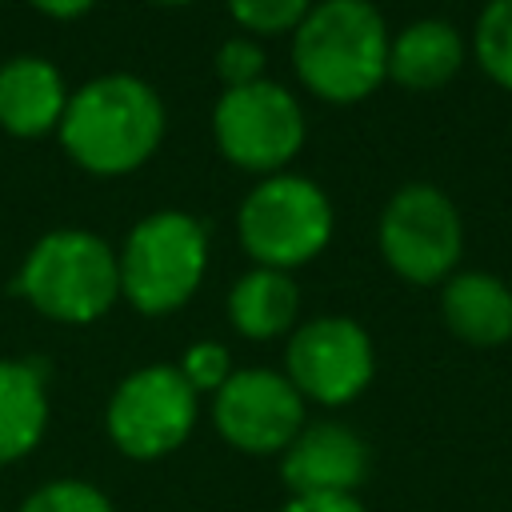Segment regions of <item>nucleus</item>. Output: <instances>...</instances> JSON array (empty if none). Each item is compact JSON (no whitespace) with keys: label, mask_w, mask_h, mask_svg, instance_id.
Listing matches in <instances>:
<instances>
[{"label":"nucleus","mask_w":512,"mask_h":512,"mask_svg":"<svg viewBox=\"0 0 512 512\" xmlns=\"http://www.w3.org/2000/svg\"><path fill=\"white\" fill-rule=\"evenodd\" d=\"M164 132L168 112L160 92L144 76L104 72L68 96L56 140L80 172L112 180L144 168L164 144Z\"/></svg>","instance_id":"obj_1"},{"label":"nucleus","mask_w":512,"mask_h":512,"mask_svg":"<svg viewBox=\"0 0 512 512\" xmlns=\"http://www.w3.org/2000/svg\"><path fill=\"white\" fill-rule=\"evenodd\" d=\"M388 44L372 0H316L292 32V68L316 100L360 104L388 80Z\"/></svg>","instance_id":"obj_2"},{"label":"nucleus","mask_w":512,"mask_h":512,"mask_svg":"<svg viewBox=\"0 0 512 512\" xmlns=\"http://www.w3.org/2000/svg\"><path fill=\"white\" fill-rule=\"evenodd\" d=\"M12 292L56 324H96L120 300L116 248L88 228L44 232L20 260Z\"/></svg>","instance_id":"obj_3"},{"label":"nucleus","mask_w":512,"mask_h":512,"mask_svg":"<svg viewBox=\"0 0 512 512\" xmlns=\"http://www.w3.org/2000/svg\"><path fill=\"white\" fill-rule=\"evenodd\" d=\"M120 300L140 316L184 308L208 272V224L184 208H156L132 224L120 252Z\"/></svg>","instance_id":"obj_4"},{"label":"nucleus","mask_w":512,"mask_h":512,"mask_svg":"<svg viewBox=\"0 0 512 512\" xmlns=\"http://www.w3.org/2000/svg\"><path fill=\"white\" fill-rule=\"evenodd\" d=\"M336 228L328 192L300 172L260 176L236 208V236L256 268L292 272L316 260Z\"/></svg>","instance_id":"obj_5"},{"label":"nucleus","mask_w":512,"mask_h":512,"mask_svg":"<svg viewBox=\"0 0 512 512\" xmlns=\"http://www.w3.org/2000/svg\"><path fill=\"white\" fill-rule=\"evenodd\" d=\"M304 136V108L280 80L264 76L244 88H224L212 104V144L240 172H288V164L304 148Z\"/></svg>","instance_id":"obj_6"},{"label":"nucleus","mask_w":512,"mask_h":512,"mask_svg":"<svg viewBox=\"0 0 512 512\" xmlns=\"http://www.w3.org/2000/svg\"><path fill=\"white\" fill-rule=\"evenodd\" d=\"M384 264L408 284H444L464 256V220L452 196L428 180L400 184L376 224Z\"/></svg>","instance_id":"obj_7"},{"label":"nucleus","mask_w":512,"mask_h":512,"mask_svg":"<svg viewBox=\"0 0 512 512\" xmlns=\"http://www.w3.org/2000/svg\"><path fill=\"white\" fill-rule=\"evenodd\" d=\"M200 416L196 388L176 364H144L128 372L104 408V432L128 460H160L176 452Z\"/></svg>","instance_id":"obj_8"},{"label":"nucleus","mask_w":512,"mask_h":512,"mask_svg":"<svg viewBox=\"0 0 512 512\" xmlns=\"http://www.w3.org/2000/svg\"><path fill=\"white\" fill-rule=\"evenodd\" d=\"M284 376L304 396V404L344 408L376 376V348L360 320L352 316H312L288 332Z\"/></svg>","instance_id":"obj_9"},{"label":"nucleus","mask_w":512,"mask_h":512,"mask_svg":"<svg viewBox=\"0 0 512 512\" xmlns=\"http://www.w3.org/2000/svg\"><path fill=\"white\" fill-rule=\"evenodd\" d=\"M304 424V396L276 368H236L212 392V428L236 452L280 456Z\"/></svg>","instance_id":"obj_10"},{"label":"nucleus","mask_w":512,"mask_h":512,"mask_svg":"<svg viewBox=\"0 0 512 512\" xmlns=\"http://www.w3.org/2000/svg\"><path fill=\"white\" fill-rule=\"evenodd\" d=\"M372 452L364 436L340 420H312L280 452V480L292 496H356L368 480Z\"/></svg>","instance_id":"obj_11"},{"label":"nucleus","mask_w":512,"mask_h":512,"mask_svg":"<svg viewBox=\"0 0 512 512\" xmlns=\"http://www.w3.org/2000/svg\"><path fill=\"white\" fill-rule=\"evenodd\" d=\"M64 72L48 56H8L0 64V128L16 140H40L60 128L68 108Z\"/></svg>","instance_id":"obj_12"},{"label":"nucleus","mask_w":512,"mask_h":512,"mask_svg":"<svg viewBox=\"0 0 512 512\" xmlns=\"http://www.w3.org/2000/svg\"><path fill=\"white\" fill-rule=\"evenodd\" d=\"M444 328L472 348H500L512 340V288L480 268H456L440 284Z\"/></svg>","instance_id":"obj_13"},{"label":"nucleus","mask_w":512,"mask_h":512,"mask_svg":"<svg viewBox=\"0 0 512 512\" xmlns=\"http://www.w3.org/2000/svg\"><path fill=\"white\" fill-rule=\"evenodd\" d=\"M464 64V36L452 20L424 16L404 24L388 44V80L412 92L444 88Z\"/></svg>","instance_id":"obj_14"},{"label":"nucleus","mask_w":512,"mask_h":512,"mask_svg":"<svg viewBox=\"0 0 512 512\" xmlns=\"http://www.w3.org/2000/svg\"><path fill=\"white\" fill-rule=\"evenodd\" d=\"M300 316V288L292 272L276 268H248L228 288V320L244 340H276L296 328Z\"/></svg>","instance_id":"obj_15"},{"label":"nucleus","mask_w":512,"mask_h":512,"mask_svg":"<svg viewBox=\"0 0 512 512\" xmlns=\"http://www.w3.org/2000/svg\"><path fill=\"white\" fill-rule=\"evenodd\" d=\"M48 428V388L32 360H0V464L24 460Z\"/></svg>","instance_id":"obj_16"},{"label":"nucleus","mask_w":512,"mask_h":512,"mask_svg":"<svg viewBox=\"0 0 512 512\" xmlns=\"http://www.w3.org/2000/svg\"><path fill=\"white\" fill-rule=\"evenodd\" d=\"M472 56L480 72L512 92V0H488L472 28Z\"/></svg>","instance_id":"obj_17"},{"label":"nucleus","mask_w":512,"mask_h":512,"mask_svg":"<svg viewBox=\"0 0 512 512\" xmlns=\"http://www.w3.org/2000/svg\"><path fill=\"white\" fill-rule=\"evenodd\" d=\"M228 4V16L252 36H284V32H296V24L308 16V8L316 0H224Z\"/></svg>","instance_id":"obj_18"},{"label":"nucleus","mask_w":512,"mask_h":512,"mask_svg":"<svg viewBox=\"0 0 512 512\" xmlns=\"http://www.w3.org/2000/svg\"><path fill=\"white\" fill-rule=\"evenodd\" d=\"M16 512H116L112 500L88 480H48L24 496Z\"/></svg>","instance_id":"obj_19"},{"label":"nucleus","mask_w":512,"mask_h":512,"mask_svg":"<svg viewBox=\"0 0 512 512\" xmlns=\"http://www.w3.org/2000/svg\"><path fill=\"white\" fill-rule=\"evenodd\" d=\"M180 376L196 388V396L200 392H216L236 368H232V352L220 344V340H196V344H188L184 348V356H180Z\"/></svg>","instance_id":"obj_20"},{"label":"nucleus","mask_w":512,"mask_h":512,"mask_svg":"<svg viewBox=\"0 0 512 512\" xmlns=\"http://www.w3.org/2000/svg\"><path fill=\"white\" fill-rule=\"evenodd\" d=\"M264 60L268 56H264L260 40H252V36H228L212 56L224 88H244V84L264 80Z\"/></svg>","instance_id":"obj_21"},{"label":"nucleus","mask_w":512,"mask_h":512,"mask_svg":"<svg viewBox=\"0 0 512 512\" xmlns=\"http://www.w3.org/2000/svg\"><path fill=\"white\" fill-rule=\"evenodd\" d=\"M276 512H368L356 496H288Z\"/></svg>","instance_id":"obj_22"},{"label":"nucleus","mask_w":512,"mask_h":512,"mask_svg":"<svg viewBox=\"0 0 512 512\" xmlns=\"http://www.w3.org/2000/svg\"><path fill=\"white\" fill-rule=\"evenodd\" d=\"M28 4L48 20H80L84 12L96 8V0H28Z\"/></svg>","instance_id":"obj_23"},{"label":"nucleus","mask_w":512,"mask_h":512,"mask_svg":"<svg viewBox=\"0 0 512 512\" xmlns=\"http://www.w3.org/2000/svg\"><path fill=\"white\" fill-rule=\"evenodd\" d=\"M148 4H156V8H184V4H192V0H148Z\"/></svg>","instance_id":"obj_24"}]
</instances>
